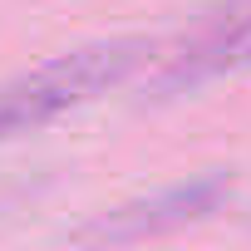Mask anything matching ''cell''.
<instances>
[{
  "label": "cell",
  "instance_id": "6da1fadb",
  "mask_svg": "<svg viewBox=\"0 0 251 251\" xmlns=\"http://www.w3.org/2000/svg\"><path fill=\"white\" fill-rule=\"evenodd\" d=\"M148 54H153L148 40H103V45H84L74 54H59L30 69L25 79L0 89V143L30 128H45L59 113L89 103L94 94L123 84L138 64H148Z\"/></svg>",
  "mask_w": 251,
  "mask_h": 251
},
{
  "label": "cell",
  "instance_id": "7a4b0ae2",
  "mask_svg": "<svg viewBox=\"0 0 251 251\" xmlns=\"http://www.w3.org/2000/svg\"><path fill=\"white\" fill-rule=\"evenodd\" d=\"M226 197H231V177L207 173V177H192L182 187H168V192H153V197H138V202H118L108 212H94L74 231V241H84V246H138V241H153V236H173V231L197 226L212 212H222Z\"/></svg>",
  "mask_w": 251,
  "mask_h": 251
},
{
  "label": "cell",
  "instance_id": "3957f363",
  "mask_svg": "<svg viewBox=\"0 0 251 251\" xmlns=\"http://www.w3.org/2000/svg\"><path fill=\"white\" fill-rule=\"evenodd\" d=\"M251 69V10H236L231 20L212 25L202 40H192L168 69H163V89H192L202 79H222V74H241Z\"/></svg>",
  "mask_w": 251,
  "mask_h": 251
}]
</instances>
